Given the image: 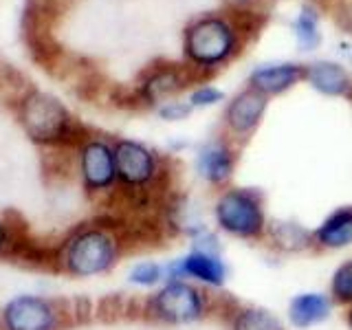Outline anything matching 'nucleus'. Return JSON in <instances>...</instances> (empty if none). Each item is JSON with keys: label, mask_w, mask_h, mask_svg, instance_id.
I'll use <instances>...</instances> for the list:
<instances>
[{"label": "nucleus", "mask_w": 352, "mask_h": 330, "mask_svg": "<svg viewBox=\"0 0 352 330\" xmlns=\"http://www.w3.org/2000/svg\"><path fill=\"white\" fill-rule=\"evenodd\" d=\"M214 223L223 234L240 240H258L269 229L262 196L247 187H231L216 198Z\"/></svg>", "instance_id": "1"}, {"label": "nucleus", "mask_w": 352, "mask_h": 330, "mask_svg": "<svg viewBox=\"0 0 352 330\" xmlns=\"http://www.w3.org/2000/svg\"><path fill=\"white\" fill-rule=\"evenodd\" d=\"M148 311L163 324H194L207 315V297L198 286L187 280H172L165 282L163 289L150 297Z\"/></svg>", "instance_id": "2"}, {"label": "nucleus", "mask_w": 352, "mask_h": 330, "mask_svg": "<svg viewBox=\"0 0 352 330\" xmlns=\"http://www.w3.org/2000/svg\"><path fill=\"white\" fill-rule=\"evenodd\" d=\"M22 126L36 141H58L71 135L73 119L64 106L44 93H31L20 106Z\"/></svg>", "instance_id": "3"}, {"label": "nucleus", "mask_w": 352, "mask_h": 330, "mask_svg": "<svg viewBox=\"0 0 352 330\" xmlns=\"http://www.w3.org/2000/svg\"><path fill=\"white\" fill-rule=\"evenodd\" d=\"M115 258H117L115 240L106 231L93 229V231H84V234H80L71 242L69 253H66V264H69L71 273L88 278V275H97L110 269Z\"/></svg>", "instance_id": "4"}, {"label": "nucleus", "mask_w": 352, "mask_h": 330, "mask_svg": "<svg viewBox=\"0 0 352 330\" xmlns=\"http://www.w3.org/2000/svg\"><path fill=\"white\" fill-rule=\"evenodd\" d=\"M172 280H194L203 286L220 289L229 280V267L220 251L194 247L183 258L165 264V282Z\"/></svg>", "instance_id": "5"}, {"label": "nucleus", "mask_w": 352, "mask_h": 330, "mask_svg": "<svg viewBox=\"0 0 352 330\" xmlns=\"http://www.w3.org/2000/svg\"><path fill=\"white\" fill-rule=\"evenodd\" d=\"M187 53L196 64L212 66L223 62L231 53V44H234V36L231 29L223 20H201L187 31Z\"/></svg>", "instance_id": "6"}, {"label": "nucleus", "mask_w": 352, "mask_h": 330, "mask_svg": "<svg viewBox=\"0 0 352 330\" xmlns=\"http://www.w3.org/2000/svg\"><path fill=\"white\" fill-rule=\"evenodd\" d=\"M117 176L126 185H146L157 176V159L137 141H121L115 148Z\"/></svg>", "instance_id": "7"}, {"label": "nucleus", "mask_w": 352, "mask_h": 330, "mask_svg": "<svg viewBox=\"0 0 352 330\" xmlns=\"http://www.w3.org/2000/svg\"><path fill=\"white\" fill-rule=\"evenodd\" d=\"M55 324L53 308L40 297L22 295L5 308L7 330H51Z\"/></svg>", "instance_id": "8"}, {"label": "nucleus", "mask_w": 352, "mask_h": 330, "mask_svg": "<svg viewBox=\"0 0 352 330\" xmlns=\"http://www.w3.org/2000/svg\"><path fill=\"white\" fill-rule=\"evenodd\" d=\"M333 311H335V302L330 295L322 291H304L291 297L286 317H289V324L293 328L306 330L317 324H324L326 319H330Z\"/></svg>", "instance_id": "9"}, {"label": "nucleus", "mask_w": 352, "mask_h": 330, "mask_svg": "<svg viewBox=\"0 0 352 330\" xmlns=\"http://www.w3.org/2000/svg\"><path fill=\"white\" fill-rule=\"evenodd\" d=\"M82 176L91 190H106L117 176L115 152L102 141L86 143L82 150Z\"/></svg>", "instance_id": "10"}, {"label": "nucleus", "mask_w": 352, "mask_h": 330, "mask_svg": "<svg viewBox=\"0 0 352 330\" xmlns=\"http://www.w3.org/2000/svg\"><path fill=\"white\" fill-rule=\"evenodd\" d=\"M267 110V95H262L256 88L238 93L227 106V126L236 135H249V132L260 124V119Z\"/></svg>", "instance_id": "11"}, {"label": "nucleus", "mask_w": 352, "mask_h": 330, "mask_svg": "<svg viewBox=\"0 0 352 330\" xmlns=\"http://www.w3.org/2000/svg\"><path fill=\"white\" fill-rule=\"evenodd\" d=\"M236 168V159L223 141H209L196 154V172L209 185H225Z\"/></svg>", "instance_id": "12"}, {"label": "nucleus", "mask_w": 352, "mask_h": 330, "mask_svg": "<svg viewBox=\"0 0 352 330\" xmlns=\"http://www.w3.org/2000/svg\"><path fill=\"white\" fill-rule=\"evenodd\" d=\"M313 245L328 251L352 247V205L337 207L313 229Z\"/></svg>", "instance_id": "13"}, {"label": "nucleus", "mask_w": 352, "mask_h": 330, "mask_svg": "<svg viewBox=\"0 0 352 330\" xmlns=\"http://www.w3.org/2000/svg\"><path fill=\"white\" fill-rule=\"evenodd\" d=\"M302 77H306V71L297 64H271L253 71L251 84L262 95H278L295 86Z\"/></svg>", "instance_id": "14"}, {"label": "nucleus", "mask_w": 352, "mask_h": 330, "mask_svg": "<svg viewBox=\"0 0 352 330\" xmlns=\"http://www.w3.org/2000/svg\"><path fill=\"white\" fill-rule=\"evenodd\" d=\"M267 236L271 245L284 253H297L313 245V231L304 229L297 220H273L269 223Z\"/></svg>", "instance_id": "15"}, {"label": "nucleus", "mask_w": 352, "mask_h": 330, "mask_svg": "<svg viewBox=\"0 0 352 330\" xmlns=\"http://www.w3.org/2000/svg\"><path fill=\"white\" fill-rule=\"evenodd\" d=\"M306 80L311 82L315 91L330 95V97H339V95H348L352 82L348 73L341 69L339 64L333 62H317L311 69L306 71Z\"/></svg>", "instance_id": "16"}, {"label": "nucleus", "mask_w": 352, "mask_h": 330, "mask_svg": "<svg viewBox=\"0 0 352 330\" xmlns=\"http://www.w3.org/2000/svg\"><path fill=\"white\" fill-rule=\"evenodd\" d=\"M231 330H286L282 319L269 308L242 306L231 315Z\"/></svg>", "instance_id": "17"}, {"label": "nucleus", "mask_w": 352, "mask_h": 330, "mask_svg": "<svg viewBox=\"0 0 352 330\" xmlns=\"http://www.w3.org/2000/svg\"><path fill=\"white\" fill-rule=\"evenodd\" d=\"M179 88H183L181 75L172 69H165L157 75H152L146 82V86H143V95H146L150 102H157L161 97H168V95L176 93Z\"/></svg>", "instance_id": "18"}, {"label": "nucleus", "mask_w": 352, "mask_h": 330, "mask_svg": "<svg viewBox=\"0 0 352 330\" xmlns=\"http://www.w3.org/2000/svg\"><path fill=\"white\" fill-rule=\"evenodd\" d=\"M330 297L339 306H352V260L341 262L330 275Z\"/></svg>", "instance_id": "19"}, {"label": "nucleus", "mask_w": 352, "mask_h": 330, "mask_svg": "<svg viewBox=\"0 0 352 330\" xmlns=\"http://www.w3.org/2000/svg\"><path fill=\"white\" fill-rule=\"evenodd\" d=\"M319 18H317V11L313 7H304L300 18L295 22V38L300 42V47L306 51H313L322 36H319Z\"/></svg>", "instance_id": "20"}, {"label": "nucleus", "mask_w": 352, "mask_h": 330, "mask_svg": "<svg viewBox=\"0 0 352 330\" xmlns=\"http://www.w3.org/2000/svg\"><path fill=\"white\" fill-rule=\"evenodd\" d=\"M128 280L135 286H143V289H150V286H157L159 282L165 280V267L159 262L152 260H143L130 269Z\"/></svg>", "instance_id": "21"}, {"label": "nucleus", "mask_w": 352, "mask_h": 330, "mask_svg": "<svg viewBox=\"0 0 352 330\" xmlns=\"http://www.w3.org/2000/svg\"><path fill=\"white\" fill-rule=\"evenodd\" d=\"M223 97H225L223 91H218V88H214V86H201V88H196V91L192 93L190 104H192V108H207V106L218 104Z\"/></svg>", "instance_id": "22"}, {"label": "nucleus", "mask_w": 352, "mask_h": 330, "mask_svg": "<svg viewBox=\"0 0 352 330\" xmlns=\"http://www.w3.org/2000/svg\"><path fill=\"white\" fill-rule=\"evenodd\" d=\"M190 113H192V104H185V102H168V104H163L159 110V115L168 121L185 119Z\"/></svg>", "instance_id": "23"}, {"label": "nucleus", "mask_w": 352, "mask_h": 330, "mask_svg": "<svg viewBox=\"0 0 352 330\" xmlns=\"http://www.w3.org/2000/svg\"><path fill=\"white\" fill-rule=\"evenodd\" d=\"M5 242H7V234H5V229H3V225H0V249L5 247Z\"/></svg>", "instance_id": "24"}, {"label": "nucleus", "mask_w": 352, "mask_h": 330, "mask_svg": "<svg viewBox=\"0 0 352 330\" xmlns=\"http://www.w3.org/2000/svg\"><path fill=\"white\" fill-rule=\"evenodd\" d=\"M346 324H348V328L352 330V306H350V311H348V315H346Z\"/></svg>", "instance_id": "25"}]
</instances>
